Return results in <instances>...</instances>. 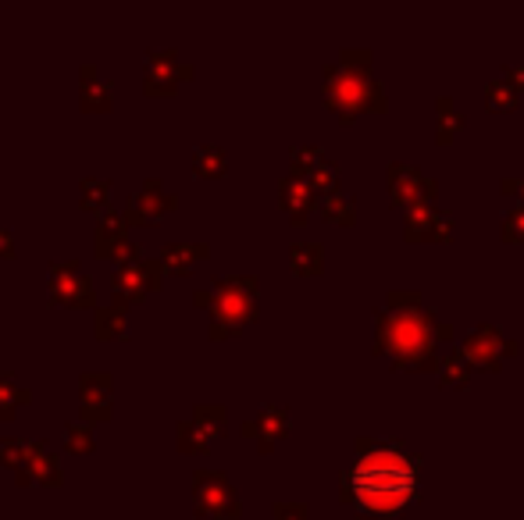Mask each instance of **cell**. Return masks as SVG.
Here are the masks:
<instances>
[{"label": "cell", "instance_id": "3957f363", "mask_svg": "<svg viewBox=\"0 0 524 520\" xmlns=\"http://www.w3.org/2000/svg\"><path fill=\"white\" fill-rule=\"evenodd\" d=\"M197 307L211 314V339L243 332L246 325L257 321V278L254 275H225L214 278L211 289H200L193 296Z\"/></svg>", "mask_w": 524, "mask_h": 520}, {"label": "cell", "instance_id": "83f0119b", "mask_svg": "<svg viewBox=\"0 0 524 520\" xmlns=\"http://www.w3.org/2000/svg\"><path fill=\"white\" fill-rule=\"evenodd\" d=\"M111 186H115V182L107 179V175H86V179L79 182V204L86 207V211L104 214L107 211V196H111Z\"/></svg>", "mask_w": 524, "mask_h": 520}, {"label": "cell", "instance_id": "d6a6232c", "mask_svg": "<svg viewBox=\"0 0 524 520\" xmlns=\"http://www.w3.org/2000/svg\"><path fill=\"white\" fill-rule=\"evenodd\" d=\"M275 520H311L307 503H275Z\"/></svg>", "mask_w": 524, "mask_h": 520}, {"label": "cell", "instance_id": "44dd1931", "mask_svg": "<svg viewBox=\"0 0 524 520\" xmlns=\"http://www.w3.org/2000/svg\"><path fill=\"white\" fill-rule=\"evenodd\" d=\"M207 257H211V246L207 243H164L157 260L164 264L168 275H189V271Z\"/></svg>", "mask_w": 524, "mask_h": 520}, {"label": "cell", "instance_id": "9a60e30c", "mask_svg": "<svg viewBox=\"0 0 524 520\" xmlns=\"http://www.w3.org/2000/svg\"><path fill=\"white\" fill-rule=\"evenodd\" d=\"M175 207H179L175 193H168V189L161 186V179H147L140 186V193L129 196V204H125V221H129V228L154 225V221H161L164 214H172Z\"/></svg>", "mask_w": 524, "mask_h": 520}, {"label": "cell", "instance_id": "1f68e13d", "mask_svg": "<svg viewBox=\"0 0 524 520\" xmlns=\"http://www.w3.org/2000/svg\"><path fill=\"white\" fill-rule=\"evenodd\" d=\"M503 239L507 243H524V207L517 204L514 211L503 214Z\"/></svg>", "mask_w": 524, "mask_h": 520}, {"label": "cell", "instance_id": "f546056e", "mask_svg": "<svg viewBox=\"0 0 524 520\" xmlns=\"http://www.w3.org/2000/svg\"><path fill=\"white\" fill-rule=\"evenodd\" d=\"M65 449L75 456H90L97 449V439H93V431L86 421H68L65 424Z\"/></svg>", "mask_w": 524, "mask_h": 520}, {"label": "cell", "instance_id": "4fadbf2b", "mask_svg": "<svg viewBox=\"0 0 524 520\" xmlns=\"http://www.w3.org/2000/svg\"><path fill=\"white\" fill-rule=\"evenodd\" d=\"M389 193H393V200L400 207L414 211V207H432L439 186L428 179L425 171L414 168V164L396 161V164H389Z\"/></svg>", "mask_w": 524, "mask_h": 520}, {"label": "cell", "instance_id": "9c48e42d", "mask_svg": "<svg viewBox=\"0 0 524 520\" xmlns=\"http://www.w3.org/2000/svg\"><path fill=\"white\" fill-rule=\"evenodd\" d=\"M193 506L200 517H239V496L225 471H197L193 474Z\"/></svg>", "mask_w": 524, "mask_h": 520}, {"label": "cell", "instance_id": "7a4b0ae2", "mask_svg": "<svg viewBox=\"0 0 524 520\" xmlns=\"http://www.w3.org/2000/svg\"><path fill=\"white\" fill-rule=\"evenodd\" d=\"M453 339V325L439 321L432 310L421 307L418 293H389L385 307L375 317V353L393 357L400 371H428L439 367L435 346Z\"/></svg>", "mask_w": 524, "mask_h": 520}, {"label": "cell", "instance_id": "836d02e7", "mask_svg": "<svg viewBox=\"0 0 524 520\" xmlns=\"http://www.w3.org/2000/svg\"><path fill=\"white\" fill-rule=\"evenodd\" d=\"M0 260H15V236L8 228H0Z\"/></svg>", "mask_w": 524, "mask_h": 520}, {"label": "cell", "instance_id": "7402d4cb", "mask_svg": "<svg viewBox=\"0 0 524 520\" xmlns=\"http://www.w3.org/2000/svg\"><path fill=\"white\" fill-rule=\"evenodd\" d=\"M93 332H97L100 342L125 339V332H129V314H125V307H118V303L100 307L97 317H93Z\"/></svg>", "mask_w": 524, "mask_h": 520}, {"label": "cell", "instance_id": "277c9868", "mask_svg": "<svg viewBox=\"0 0 524 520\" xmlns=\"http://www.w3.org/2000/svg\"><path fill=\"white\" fill-rule=\"evenodd\" d=\"M325 100L343 122H353L364 111H385L389 107L382 82L371 72H353L343 61L325 68Z\"/></svg>", "mask_w": 524, "mask_h": 520}, {"label": "cell", "instance_id": "8992f818", "mask_svg": "<svg viewBox=\"0 0 524 520\" xmlns=\"http://www.w3.org/2000/svg\"><path fill=\"white\" fill-rule=\"evenodd\" d=\"M47 296L50 303L68 310L97 307V285H93L90 271L82 268L79 260H54V264H47Z\"/></svg>", "mask_w": 524, "mask_h": 520}, {"label": "cell", "instance_id": "ffe728a7", "mask_svg": "<svg viewBox=\"0 0 524 520\" xmlns=\"http://www.w3.org/2000/svg\"><path fill=\"white\" fill-rule=\"evenodd\" d=\"M318 200H321L318 189H311L303 179H296V175H286V179L279 182V204L293 221L311 218V214L318 211Z\"/></svg>", "mask_w": 524, "mask_h": 520}, {"label": "cell", "instance_id": "484cf974", "mask_svg": "<svg viewBox=\"0 0 524 520\" xmlns=\"http://www.w3.org/2000/svg\"><path fill=\"white\" fill-rule=\"evenodd\" d=\"M318 211H321V218L332 221V225H350V221L357 218V204H353V196L339 193V189H332V193L321 196Z\"/></svg>", "mask_w": 524, "mask_h": 520}, {"label": "cell", "instance_id": "4316f807", "mask_svg": "<svg viewBox=\"0 0 524 520\" xmlns=\"http://www.w3.org/2000/svg\"><path fill=\"white\" fill-rule=\"evenodd\" d=\"M289 268L296 275H318L325 268V246L321 243H293L289 246Z\"/></svg>", "mask_w": 524, "mask_h": 520}, {"label": "cell", "instance_id": "e575fe53", "mask_svg": "<svg viewBox=\"0 0 524 520\" xmlns=\"http://www.w3.org/2000/svg\"><path fill=\"white\" fill-rule=\"evenodd\" d=\"M503 79L510 82V86H514L517 93H524V68H517V65H507L503 68Z\"/></svg>", "mask_w": 524, "mask_h": 520}, {"label": "cell", "instance_id": "2e32d148", "mask_svg": "<svg viewBox=\"0 0 524 520\" xmlns=\"http://www.w3.org/2000/svg\"><path fill=\"white\" fill-rule=\"evenodd\" d=\"M79 410L86 424H104L115 414V378L107 371H93L79 378Z\"/></svg>", "mask_w": 524, "mask_h": 520}, {"label": "cell", "instance_id": "8fae6325", "mask_svg": "<svg viewBox=\"0 0 524 520\" xmlns=\"http://www.w3.org/2000/svg\"><path fill=\"white\" fill-rule=\"evenodd\" d=\"M193 65H186L179 57V50H147V61H143V93L147 97H164V93H175L182 82L193 79Z\"/></svg>", "mask_w": 524, "mask_h": 520}, {"label": "cell", "instance_id": "d4e9b609", "mask_svg": "<svg viewBox=\"0 0 524 520\" xmlns=\"http://www.w3.org/2000/svg\"><path fill=\"white\" fill-rule=\"evenodd\" d=\"M193 168H197L200 179H222L229 171V154L218 143H204V147L193 150Z\"/></svg>", "mask_w": 524, "mask_h": 520}, {"label": "cell", "instance_id": "cb8c5ba5", "mask_svg": "<svg viewBox=\"0 0 524 520\" xmlns=\"http://www.w3.org/2000/svg\"><path fill=\"white\" fill-rule=\"evenodd\" d=\"M33 403V392L25 389V385H18L11 374L0 371V417L4 421H15V414L22 407H29Z\"/></svg>", "mask_w": 524, "mask_h": 520}, {"label": "cell", "instance_id": "d590c367", "mask_svg": "<svg viewBox=\"0 0 524 520\" xmlns=\"http://www.w3.org/2000/svg\"><path fill=\"white\" fill-rule=\"evenodd\" d=\"M503 193L517 196V200H521V207H524V179L521 182H517V179H503Z\"/></svg>", "mask_w": 524, "mask_h": 520}, {"label": "cell", "instance_id": "603a6c76", "mask_svg": "<svg viewBox=\"0 0 524 520\" xmlns=\"http://www.w3.org/2000/svg\"><path fill=\"white\" fill-rule=\"evenodd\" d=\"M471 360H467L464 346H453L446 357H439V382L450 385V389H460V385H467V378H471Z\"/></svg>", "mask_w": 524, "mask_h": 520}, {"label": "cell", "instance_id": "4dcf8cb0", "mask_svg": "<svg viewBox=\"0 0 524 520\" xmlns=\"http://www.w3.org/2000/svg\"><path fill=\"white\" fill-rule=\"evenodd\" d=\"M517 100H521V93H517L507 79H496L485 86V104H489L492 111H507V107H514Z\"/></svg>", "mask_w": 524, "mask_h": 520}, {"label": "cell", "instance_id": "5b68a950", "mask_svg": "<svg viewBox=\"0 0 524 520\" xmlns=\"http://www.w3.org/2000/svg\"><path fill=\"white\" fill-rule=\"evenodd\" d=\"M0 464L15 471L18 485H43L58 488L65 481L58 456L50 453L47 442L40 439H18V435H4L0 439Z\"/></svg>", "mask_w": 524, "mask_h": 520}, {"label": "cell", "instance_id": "ba28073f", "mask_svg": "<svg viewBox=\"0 0 524 520\" xmlns=\"http://www.w3.org/2000/svg\"><path fill=\"white\" fill-rule=\"evenodd\" d=\"M164 264L161 260H129V264H118L115 275H111V293H115L118 307H132V303H143L154 289H161Z\"/></svg>", "mask_w": 524, "mask_h": 520}, {"label": "cell", "instance_id": "e0dca14e", "mask_svg": "<svg viewBox=\"0 0 524 520\" xmlns=\"http://www.w3.org/2000/svg\"><path fill=\"white\" fill-rule=\"evenodd\" d=\"M289 435V410L286 407H261L254 417L243 421V439H254L261 453H271Z\"/></svg>", "mask_w": 524, "mask_h": 520}, {"label": "cell", "instance_id": "6da1fadb", "mask_svg": "<svg viewBox=\"0 0 524 520\" xmlns=\"http://www.w3.org/2000/svg\"><path fill=\"white\" fill-rule=\"evenodd\" d=\"M357 449L361 456L346 471L343 496L361 517H393L418 499V456H410L400 442L361 439Z\"/></svg>", "mask_w": 524, "mask_h": 520}, {"label": "cell", "instance_id": "8d00e7d4", "mask_svg": "<svg viewBox=\"0 0 524 520\" xmlns=\"http://www.w3.org/2000/svg\"><path fill=\"white\" fill-rule=\"evenodd\" d=\"M0 307H4V303H0Z\"/></svg>", "mask_w": 524, "mask_h": 520}, {"label": "cell", "instance_id": "7c38bea8", "mask_svg": "<svg viewBox=\"0 0 524 520\" xmlns=\"http://www.w3.org/2000/svg\"><path fill=\"white\" fill-rule=\"evenodd\" d=\"M464 353L475 371H496V367L503 364V357H514L517 346L514 339H507L496 325H475L467 332Z\"/></svg>", "mask_w": 524, "mask_h": 520}, {"label": "cell", "instance_id": "d6986e66", "mask_svg": "<svg viewBox=\"0 0 524 520\" xmlns=\"http://www.w3.org/2000/svg\"><path fill=\"white\" fill-rule=\"evenodd\" d=\"M79 104L86 107V111H111V104H115V79H111V75H100L97 65H82Z\"/></svg>", "mask_w": 524, "mask_h": 520}, {"label": "cell", "instance_id": "30bf717a", "mask_svg": "<svg viewBox=\"0 0 524 520\" xmlns=\"http://www.w3.org/2000/svg\"><path fill=\"white\" fill-rule=\"evenodd\" d=\"M93 250L100 260H115V264H129V260H143V246L129 236V221L125 214L111 211L97 214V232H93Z\"/></svg>", "mask_w": 524, "mask_h": 520}, {"label": "cell", "instance_id": "52a82bcc", "mask_svg": "<svg viewBox=\"0 0 524 520\" xmlns=\"http://www.w3.org/2000/svg\"><path fill=\"white\" fill-rule=\"evenodd\" d=\"M225 431H229V414H225L222 403H200L186 421H179L175 442H179L182 453H207L214 442L225 439Z\"/></svg>", "mask_w": 524, "mask_h": 520}, {"label": "cell", "instance_id": "f1b7e54d", "mask_svg": "<svg viewBox=\"0 0 524 520\" xmlns=\"http://www.w3.org/2000/svg\"><path fill=\"white\" fill-rule=\"evenodd\" d=\"M435 129H439V143H453V136H457L460 129H464V114L457 111V104H453V97H439V104H435Z\"/></svg>", "mask_w": 524, "mask_h": 520}, {"label": "cell", "instance_id": "ac0fdd59", "mask_svg": "<svg viewBox=\"0 0 524 520\" xmlns=\"http://www.w3.org/2000/svg\"><path fill=\"white\" fill-rule=\"evenodd\" d=\"M403 236L410 243H432V239H450L453 236V218L439 207H414V211L403 214Z\"/></svg>", "mask_w": 524, "mask_h": 520}, {"label": "cell", "instance_id": "5bb4252c", "mask_svg": "<svg viewBox=\"0 0 524 520\" xmlns=\"http://www.w3.org/2000/svg\"><path fill=\"white\" fill-rule=\"evenodd\" d=\"M289 175H296V179H303L311 189H318V196L332 193L339 182V168L336 161L325 154L321 147H296L289 150Z\"/></svg>", "mask_w": 524, "mask_h": 520}]
</instances>
